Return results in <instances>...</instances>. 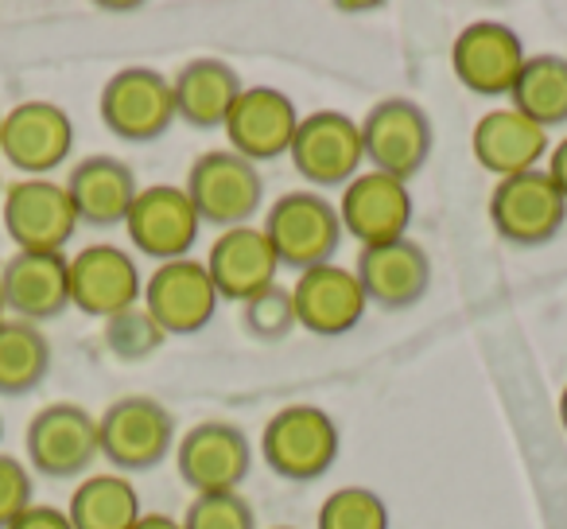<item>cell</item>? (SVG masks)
<instances>
[{
	"label": "cell",
	"instance_id": "6da1fadb",
	"mask_svg": "<svg viewBox=\"0 0 567 529\" xmlns=\"http://www.w3.org/2000/svg\"><path fill=\"white\" fill-rule=\"evenodd\" d=\"M339 425L319 405H284L260 433V456L288 482L323 479L339 459Z\"/></svg>",
	"mask_w": 567,
	"mask_h": 529
},
{
	"label": "cell",
	"instance_id": "7a4b0ae2",
	"mask_svg": "<svg viewBox=\"0 0 567 529\" xmlns=\"http://www.w3.org/2000/svg\"><path fill=\"white\" fill-rule=\"evenodd\" d=\"M265 237L272 242L280 269L308 273L316 265H331L342 245V218L331 199L316 191H288L265 214Z\"/></svg>",
	"mask_w": 567,
	"mask_h": 529
},
{
	"label": "cell",
	"instance_id": "3957f363",
	"mask_svg": "<svg viewBox=\"0 0 567 529\" xmlns=\"http://www.w3.org/2000/svg\"><path fill=\"white\" fill-rule=\"evenodd\" d=\"M183 191H187L198 218L218 230H234L249 226V218L257 214L260 199H265V180H260L252 160L229 149H210L190 164Z\"/></svg>",
	"mask_w": 567,
	"mask_h": 529
},
{
	"label": "cell",
	"instance_id": "277c9868",
	"mask_svg": "<svg viewBox=\"0 0 567 529\" xmlns=\"http://www.w3.org/2000/svg\"><path fill=\"white\" fill-rule=\"evenodd\" d=\"M97 113H102V125L117 141L128 144L159 141L175 121L172 79H164L152 67H125V71H117L102 87Z\"/></svg>",
	"mask_w": 567,
	"mask_h": 529
},
{
	"label": "cell",
	"instance_id": "5b68a950",
	"mask_svg": "<svg viewBox=\"0 0 567 529\" xmlns=\"http://www.w3.org/2000/svg\"><path fill=\"white\" fill-rule=\"evenodd\" d=\"M28 467L48 479H79L97 456V417L74 401H55L28 420Z\"/></svg>",
	"mask_w": 567,
	"mask_h": 529
},
{
	"label": "cell",
	"instance_id": "8992f818",
	"mask_svg": "<svg viewBox=\"0 0 567 529\" xmlns=\"http://www.w3.org/2000/svg\"><path fill=\"white\" fill-rule=\"evenodd\" d=\"M74 149V121L55 102H20L0 121V156L24 180H48Z\"/></svg>",
	"mask_w": 567,
	"mask_h": 529
},
{
	"label": "cell",
	"instance_id": "52a82bcc",
	"mask_svg": "<svg viewBox=\"0 0 567 529\" xmlns=\"http://www.w3.org/2000/svg\"><path fill=\"white\" fill-rule=\"evenodd\" d=\"M97 444L117 471H148L172 451L175 417L156 397H121L97 417Z\"/></svg>",
	"mask_w": 567,
	"mask_h": 529
},
{
	"label": "cell",
	"instance_id": "ba28073f",
	"mask_svg": "<svg viewBox=\"0 0 567 529\" xmlns=\"http://www.w3.org/2000/svg\"><path fill=\"white\" fill-rule=\"evenodd\" d=\"M0 211H4V230L17 242V253H63L79 230V211L66 195V183L55 180L9 183Z\"/></svg>",
	"mask_w": 567,
	"mask_h": 529
},
{
	"label": "cell",
	"instance_id": "9c48e42d",
	"mask_svg": "<svg viewBox=\"0 0 567 529\" xmlns=\"http://www.w3.org/2000/svg\"><path fill=\"white\" fill-rule=\"evenodd\" d=\"M489 222L509 245H544L564 230L567 199L556 191L548 172H520L497 180L489 191Z\"/></svg>",
	"mask_w": 567,
	"mask_h": 529
},
{
	"label": "cell",
	"instance_id": "30bf717a",
	"mask_svg": "<svg viewBox=\"0 0 567 529\" xmlns=\"http://www.w3.org/2000/svg\"><path fill=\"white\" fill-rule=\"evenodd\" d=\"M432 141V121L409 98H385L362 121V149L373 172H385L404 183L424 172Z\"/></svg>",
	"mask_w": 567,
	"mask_h": 529
},
{
	"label": "cell",
	"instance_id": "8fae6325",
	"mask_svg": "<svg viewBox=\"0 0 567 529\" xmlns=\"http://www.w3.org/2000/svg\"><path fill=\"white\" fill-rule=\"evenodd\" d=\"M528 51L520 35L502 20H474L451 43V71L471 94L502 98L517 87Z\"/></svg>",
	"mask_w": 567,
	"mask_h": 529
},
{
	"label": "cell",
	"instance_id": "7c38bea8",
	"mask_svg": "<svg viewBox=\"0 0 567 529\" xmlns=\"http://www.w3.org/2000/svg\"><path fill=\"white\" fill-rule=\"evenodd\" d=\"M288 160L316 187H347L358 167L365 164L362 125L339 110H319L311 118H300Z\"/></svg>",
	"mask_w": 567,
	"mask_h": 529
},
{
	"label": "cell",
	"instance_id": "4fadbf2b",
	"mask_svg": "<svg viewBox=\"0 0 567 529\" xmlns=\"http://www.w3.org/2000/svg\"><path fill=\"white\" fill-rule=\"evenodd\" d=\"M175 467L195 495H234L252 467V444L229 420H203L179 440Z\"/></svg>",
	"mask_w": 567,
	"mask_h": 529
},
{
	"label": "cell",
	"instance_id": "5bb4252c",
	"mask_svg": "<svg viewBox=\"0 0 567 529\" xmlns=\"http://www.w3.org/2000/svg\"><path fill=\"white\" fill-rule=\"evenodd\" d=\"M218 288H214L206 261L179 257L164 261L144 285L141 304L148 308V316L172 335H198L210 327L214 312H218Z\"/></svg>",
	"mask_w": 567,
	"mask_h": 529
},
{
	"label": "cell",
	"instance_id": "9a60e30c",
	"mask_svg": "<svg viewBox=\"0 0 567 529\" xmlns=\"http://www.w3.org/2000/svg\"><path fill=\"white\" fill-rule=\"evenodd\" d=\"M141 296V269L121 245L97 242L71 257V308H79L82 316L105 324V319L136 308Z\"/></svg>",
	"mask_w": 567,
	"mask_h": 529
},
{
	"label": "cell",
	"instance_id": "2e32d148",
	"mask_svg": "<svg viewBox=\"0 0 567 529\" xmlns=\"http://www.w3.org/2000/svg\"><path fill=\"white\" fill-rule=\"evenodd\" d=\"M342 234L354 237L362 250L370 245H389L409 237L412 226V191L404 180H393L385 172H358L354 180L342 187Z\"/></svg>",
	"mask_w": 567,
	"mask_h": 529
},
{
	"label": "cell",
	"instance_id": "e0dca14e",
	"mask_svg": "<svg viewBox=\"0 0 567 529\" xmlns=\"http://www.w3.org/2000/svg\"><path fill=\"white\" fill-rule=\"evenodd\" d=\"M128 242L152 261H179L190 257V245L198 237V211L190 206L187 191L175 183H156V187H141L133 211L125 218Z\"/></svg>",
	"mask_w": 567,
	"mask_h": 529
},
{
	"label": "cell",
	"instance_id": "ac0fdd59",
	"mask_svg": "<svg viewBox=\"0 0 567 529\" xmlns=\"http://www.w3.org/2000/svg\"><path fill=\"white\" fill-rule=\"evenodd\" d=\"M296 129H300V113L284 90L245 87L234 113L226 118V141L229 152L252 160V164H265V160H280L292 149Z\"/></svg>",
	"mask_w": 567,
	"mask_h": 529
},
{
	"label": "cell",
	"instance_id": "d6986e66",
	"mask_svg": "<svg viewBox=\"0 0 567 529\" xmlns=\"http://www.w3.org/2000/svg\"><path fill=\"white\" fill-rule=\"evenodd\" d=\"M4 308L40 327L71 308V261L66 253H12L0 269Z\"/></svg>",
	"mask_w": 567,
	"mask_h": 529
},
{
	"label": "cell",
	"instance_id": "ffe728a7",
	"mask_svg": "<svg viewBox=\"0 0 567 529\" xmlns=\"http://www.w3.org/2000/svg\"><path fill=\"white\" fill-rule=\"evenodd\" d=\"M292 301H296V324L311 335H323V339L354 332L362 324L365 308H370L354 269H342L334 261L300 273V281L292 285Z\"/></svg>",
	"mask_w": 567,
	"mask_h": 529
},
{
	"label": "cell",
	"instance_id": "44dd1931",
	"mask_svg": "<svg viewBox=\"0 0 567 529\" xmlns=\"http://www.w3.org/2000/svg\"><path fill=\"white\" fill-rule=\"evenodd\" d=\"M354 277L362 285L365 301L396 312L424 301L427 285H432V261L412 237H401V242L370 245V250L358 253Z\"/></svg>",
	"mask_w": 567,
	"mask_h": 529
},
{
	"label": "cell",
	"instance_id": "7402d4cb",
	"mask_svg": "<svg viewBox=\"0 0 567 529\" xmlns=\"http://www.w3.org/2000/svg\"><path fill=\"white\" fill-rule=\"evenodd\" d=\"M206 273H210L221 301L245 304L276 285L280 261H276V250L265 237V230L249 222V226L221 230L218 242L206 253Z\"/></svg>",
	"mask_w": 567,
	"mask_h": 529
},
{
	"label": "cell",
	"instance_id": "603a6c76",
	"mask_svg": "<svg viewBox=\"0 0 567 529\" xmlns=\"http://www.w3.org/2000/svg\"><path fill=\"white\" fill-rule=\"evenodd\" d=\"M471 152L482 172L497 175V180L536 172V164L548 156V129L520 118L513 105H502V110H489L474 121Z\"/></svg>",
	"mask_w": 567,
	"mask_h": 529
},
{
	"label": "cell",
	"instance_id": "cb8c5ba5",
	"mask_svg": "<svg viewBox=\"0 0 567 529\" xmlns=\"http://www.w3.org/2000/svg\"><path fill=\"white\" fill-rule=\"evenodd\" d=\"M66 195H71L79 222L94 230L121 226L133 211L136 195V172L117 156H86L66 175Z\"/></svg>",
	"mask_w": 567,
	"mask_h": 529
},
{
	"label": "cell",
	"instance_id": "d4e9b609",
	"mask_svg": "<svg viewBox=\"0 0 567 529\" xmlns=\"http://www.w3.org/2000/svg\"><path fill=\"white\" fill-rule=\"evenodd\" d=\"M245 82L221 59H190L172 79L175 118L190 129H226V118L234 113Z\"/></svg>",
	"mask_w": 567,
	"mask_h": 529
},
{
	"label": "cell",
	"instance_id": "484cf974",
	"mask_svg": "<svg viewBox=\"0 0 567 529\" xmlns=\"http://www.w3.org/2000/svg\"><path fill=\"white\" fill-rule=\"evenodd\" d=\"M141 513V495L125 475H86L66 506L74 529H133Z\"/></svg>",
	"mask_w": 567,
	"mask_h": 529
},
{
	"label": "cell",
	"instance_id": "4316f807",
	"mask_svg": "<svg viewBox=\"0 0 567 529\" xmlns=\"http://www.w3.org/2000/svg\"><path fill=\"white\" fill-rule=\"evenodd\" d=\"M509 105L533 125L551 129L567 121V59L528 55L517 87L509 90Z\"/></svg>",
	"mask_w": 567,
	"mask_h": 529
},
{
	"label": "cell",
	"instance_id": "83f0119b",
	"mask_svg": "<svg viewBox=\"0 0 567 529\" xmlns=\"http://www.w3.org/2000/svg\"><path fill=\"white\" fill-rule=\"evenodd\" d=\"M51 343L35 324L4 319L0 324V397H24L48 378Z\"/></svg>",
	"mask_w": 567,
	"mask_h": 529
},
{
	"label": "cell",
	"instance_id": "f1b7e54d",
	"mask_svg": "<svg viewBox=\"0 0 567 529\" xmlns=\"http://www.w3.org/2000/svg\"><path fill=\"white\" fill-rule=\"evenodd\" d=\"M316 529H389V506L370 487H339L319 506Z\"/></svg>",
	"mask_w": 567,
	"mask_h": 529
},
{
	"label": "cell",
	"instance_id": "f546056e",
	"mask_svg": "<svg viewBox=\"0 0 567 529\" xmlns=\"http://www.w3.org/2000/svg\"><path fill=\"white\" fill-rule=\"evenodd\" d=\"M102 339H105V350H110L113 358H121V363H144V358H152L164 347L167 332L148 316L144 304H136V308L105 319Z\"/></svg>",
	"mask_w": 567,
	"mask_h": 529
},
{
	"label": "cell",
	"instance_id": "4dcf8cb0",
	"mask_svg": "<svg viewBox=\"0 0 567 529\" xmlns=\"http://www.w3.org/2000/svg\"><path fill=\"white\" fill-rule=\"evenodd\" d=\"M241 324L252 339L260 343H280L296 332V301H292V288L272 285L265 293H257L252 301L241 304Z\"/></svg>",
	"mask_w": 567,
	"mask_h": 529
},
{
	"label": "cell",
	"instance_id": "1f68e13d",
	"mask_svg": "<svg viewBox=\"0 0 567 529\" xmlns=\"http://www.w3.org/2000/svg\"><path fill=\"white\" fill-rule=\"evenodd\" d=\"M183 529H257V513L241 498L234 495H195V502L183 513Z\"/></svg>",
	"mask_w": 567,
	"mask_h": 529
},
{
	"label": "cell",
	"instance_id": "d6a6232c",
	"mask_svg": "<svg viewBox=\"0 0 567 529\" xmlns=\"http://www.w3.org/2000/svg\"><path fill=\"white\" fill-rule=\"evenodd\" d=\"M32 467L0 451V529H9L32 506Z\"/></svg>",
	"mask_w": 567,
	"mask_h": 529
},
{
	"label": "cell",
	"instance_id": "836d02e7",
	"mask_svg": "<svg viewBox=\"0 0 567 529\" xmlns=\"http://www.w3.org/2000/svg\"><path fill=\"white\" fill-rule=\"evenodd\" d=\"M9 529H74V526H71V518H66V510H55V506L32 502L24 513H20L17 521H12Z\"/></svg>",
	"mask_w": 567,
	"mask_h": 529
},
{
	"label": "cell",
	"instance_id": "e575fe53",
	"mask_svg": "<svg viewBox=\"0 0 567 529\" xmlns=\"http://www.w3.org/2000/svg\"><path fill=\"white\" fill-rule=\"evenodd\" d=\"M548 180L556 183V191L567 199V136L548 152Z\"/></svg>",
	"mask_w": 567,
	"mask_h": 529
},
{
	"label": "cell",
	"instance_id": "d590c367",
	"mask_svg": "<svg viewBox=\"0 0 567 529\" xmlns=\"http://www.w3.org/2000/svg\"><path fill=\"white\" fill-rule=\"evenodd\" d=\"M133 529H183V521L172 518V513H141Z\"/></svg>",
	"mask_w": 567,
	"mask_h": 529
},
{
	"label": "cell",
	"instance_id": "8d00e7d4",
	"mask_svg": "<svg viewBox=\"0 0 567 529\" xmlns=\"http://www.w3.org/2000/svg\"><path fill=\"white\" fill-rule=\"evenodd\" d=\"M559 425H564V433H567V386H564V394H559Z\"/></svg>",
	"mask_w": 567,
	"mask_h": 529
},
{
	"label": "cell",
	"instance_id": "74e56055",
	"mask_svg": "<svg viewBox=\"0 0 567 529\" xmlns=\"http://www.w3.org/2000/svg\"><path fill=\"white\" fill-rule=\"evenodd\" d=\"M4 312H9V308H4V293H0V324H4V319H9V316H4Z\"/></svg>",
	"mask_w": 567,
	"mask_h": 529
},
{
	"label": "cell",
	"instance_id": "f35d334b",
	"mask_svg": "<svg viewBox=\"0 0 567 529\" xmlns=\"http://www.w3.org/2000/svg\"><path fill=\"white\" fill-rule=\"evenodd\" d=\"M4 191H9V183H4V175H0V199H4Z\"/></svg>",
	"mask_w": 567,
	"mask_h": 529
},
{
	"label": "cell",
	"instance_id": "ab89813d",
	"mask_svg": "<svg viewBox=\"0 0 567 529\" xmlns=\"http://www.w3.org/2000/svg\"><path fill=\"white\" fill-rule=\"evenodd\" d=\"M272 529H296V526H272Z\"/></svg>",
	"mask_w": 567,
	"mask_h": 529
},
{
	"label": "cell",
	"instance_id": "60d3db41",
	"mask_svg": "<svg viewBox=\"0 0 567 529\" xmlns=\"http://www.w3.org/2000/svg\"><path fill=\"white\" fill-rule=\"evenodd\" d=\"M0 436H4V420H0Z\"/></svg>",
	"mask_w": 567,
	"mask_h": 529
},
{
	"label": "cell",
	"instance_id": "b9f144b4",
	"mask_svg": "<svg viewBox=\"0 0 567 529\" xmlns=\"http://www.w3.org/2000/svg\"><path fill=\"white\" fill-rule=\"evenodd\" d=\"M0 121H4V113H0Z\"/></svg>",
	"mask_w": 567,
	"mask_h": 529
}]
</instances>
